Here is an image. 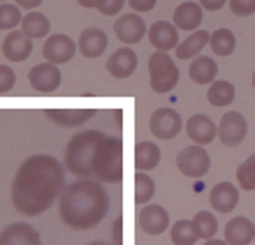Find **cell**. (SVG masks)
<instances>
[{
  "label": "cell",
  "mask_w": 255,
  "mask_h": 245,
  "mask_svg": "<svg viewBox=\"0 0 255 245\" xmlns=\"http://www.w3.org/2000/svg\"><path fill=\"white\" fill-rule=\"evenodd\" d=\"M65 190V169L51 155L23 160L12 183V204L21 215L35 218L51 208Z\"/></svg>",
  "instance_id": "obj_1"
},
{
  "label": "cell",
  "mask_w": 255,
  "mask_h": 245,
  "mask_svg": "<svg viewBox=\"0 0 255 245\" xmlns=\"http://www.w3.org/2000/svg\"><path fill=\"white\" fill-rule=\"evenodd\" d=\"M109 211V197L100 183L79 178L70 183L61 194V218L70 229L84 232L100 225Z\"/></svg>",
  "instance_id": "obj_2"
},
{
  "label": "cell",
  "mask_w": 255,
  "mask_h": 245,
  "mask_svg": "<svg viewBox=\"0 0 255 245\" xmlns=\"http://www.w3.org/2000/svg\"><path fill=\"white\" fill-rule=\"evenodd\" d=\"M105 139L100 130H84L74 134L65 148V166L77 178H93V155L98 144Z\"/></svg>",
  "instance_id": "obj_3"
},
{
  "label": "cell",
  "mask_w": 255,
  "mask_h": 245,
  "mask_svg": "<svg viewBox=\"0 0 255 245\" xmlns=\"http://www.w3.org/2000/svg\"><path fill=\"white\" fill-rule=\"evenodd\" d=\"M93 178L102 183H121L123 178V141L107 137L98 144L93 155Z\"/></svg>",
  "instance_id": "obj_4"
},
{
  "label": "cell",
  "mask_w": 255,
  "mask_h": 245,
  "mask_svg": "<svg viewBox=\"0 0 255 245\" xmlns=\"http://www.w3.org/2000/svg\"><path fill=\"white\" fill-rule=\"evenodd\" d=\"M148 72H151V88L155 93H169L179 83V67L165 51H155L148 58Z\"/></svg>",
  "instance_id": "obj_5"
},
{
  "label": "cell",
  "mask_w": 255,
  "mask_h": 245,
  "mask_svg": "<svg viewBox=\"0 0 255 245\" xmlns=\"http://www.w3.org/2000/svg\"><path fill=\"white\" fill-rule=\"evenodd\" d=\"M176 166L188 178H202L209 171V166H211V158L202 146L193 144V146H186L176 155Z\"/></svg>",
  "instance_id": "obj_6"
},
{
  "label": "cell",
  "mask_w": 255,
  "mask_h": 245,
  "mask_svg": "<svg viewBox=\"0 0 255 245\" xmlns=\"http://www.w3.org/2000/svg\"><path fill=\"white\" fill-rule=\"evenodd\" d=\"M181 113L174 111V109H169V106H162V109H155L151 113V120H148V127H151V132L153 137L162 141H169L174 139L176 134L181 132Z\"/></svg>",
  "instance_id": "obj_7"
},
{
  "label": "cell",
  "mask_w": 255,
  "mask_h": 245,
  "mask_svg": "<svg viewBox=\"0 0 255 245\" xmlns=\"http://www.w3.org/2000/svg\"><path fill=\"white\" fill-rule=\"evenodd\" d=\"M246 132H249V125H246V118L239 111H228L218 123V139L228 148L239 146L246 139Z\"/></svg>",
  "instance_id": "obj_8"
},
{
  "label": "cell",
  "mask_w": 255,
  "mask_h": 245,
  "mask_svg": "<svg viewBox=\"0 0 255 245\" xmlns=\"http://www.w3.org/2000/svg\"><path fill=\"white\" fill-rule=\"evenodd\" d=\"M134 222H137V229L144 232L146 236H158V234H162L169 227V213L162 206L148 204L144 208H139Z\"/></svg>",
  "instance_id": "obj_9"
},
{
  "label": "cell",
  "mask_w": 255,
  "mask_h": 245,
  "mask_svg": "<svg viewBox=\"0 0 255 245\" xmlns=\"http://www.w3.org/2000/svg\"><path fill=\"white\" fill-rule=\"evenodd\" d=\"M28 83L42 95H51L54 90H58L61 86V70L51 63H42V65H35L30 72H28Z\"/></svg>",
  "instance_id": "obj_10"
},
{
  "label": "cell",
  "mask_w": 255,
  "mask_h": 245,
  "mask_svg": "<svg viewBox=\"0 0 255 245\" xmlns=\"http://www.w3.org/2000/svg\"><path fill=\"white\" fill-rule=\"evenodd\" d=\"M74 51H77L74 42L70 40L67 35H61V33L51 35V37L44 42V49H42L47 63H51V65H63L67 60H72Z\"/></svg>",
  "instance_id": "obj_11"
},
{
  "label": "cell",
  "mask_w": 255,
  "mask_h": 245,
  "mask_svg": "<svg viewBox=\"0 0 255 245\" xmlns=\"http://www.w3.org/2000/svg\"><path fill=\"white\" fill-rule=\"evenodd\" d=\"M0 245H42V241L28 222H14L0 232Z\"/></svg>",
  "instance_id": "obj_12"
},
{
  "label": "cell",
  "mask_w": 255,
  "mask_h": 245,
  "mask_svg": "<svg viewBox=\"0 0 255 245\" xmlns=\"http://www.w3.org/2000/svg\"><path fill=\"white\" fill-rule=\"evenodd\" d=\"M186 132H188L190 141H195L197 146H207V144H211V141L216 139L218 127H216V123L209 118V116L195 113L193 118L186 123Z\"/></svg>",
  "instance_id": "obj_13"
},
{
  "label": "cell",
  "mask_w": 255,
  "mask_h": 245,
  "mask_svg": "<svg viewBox=\"0 0 255 245\" xmlns=\"http://www.w3.org/2000/svg\"><path fill=\"white\" fill-rule=\"evenodd\" d=\"M116 37L123 42V44H137V42L144 37L146 33V26H144V19L139 14H123L121 19L114 23Z\"/></svg>",
  "instance_id": "obj_14"
},
{
  "label": "cell",
  "mask_w": 255,
  "mask_h": 245,
  "mask_svg": "<svg viewBox=\"0 0 255 245\" xmlns=\"http://www.w3.org/2000/svg\"><path fill=\"white\" fill-rule=\"evenodd\" d=\"M148 40L158 51L167 53L169 49L179 47V28L167 21H155L153 26L148 28Z\"/></svg>",
  "instance_id": "obj_15"
},
{
  "label": "cell",
  "mask_w": 255,
  "mask_h": 245,
  "mask_svg": "<svg viewBox=\"0 0 255 245\" xmlns=\"http://www.w3.org/2000/svg\"><path fill=\"white\" fill-rule=\"evenodd\" d=\"M33 51V40L28 37L26 33H21V30H14L5 37L2 42V53L7 56V60H12V63H21V60H26Z\"/></svg>",
  "instance_id": "obj_16"
},
{
  "label": "cell",
  "mask_w": 255,
  "mask_h": 245,
  "mask_svg": "<svg viewBox=\"0 0 255 245\" xmlns=\"http://www.w3.org/2000/svg\"><path fill=\"white\" fill-rule=\"evenodd\" d=\"M209 201H211V208L223 213V215L232 213L239 204V190L232 183H218L209 194Z\"/></svg>",
  "instance_id": "obj_17"
},
{
  "label": "cell",
  "mask_w": 255,
  "mask_h": 245,
  "mask_svg": "<svg viewBox=\"0 0 255 245\" xmlns=\"http://www.w3.org/2000/svg\"><path fill=\"white\" fill-rule=\"evenodd\" d=\"M137 67V53L132 49H119L109 56L107 60V72L114 79H128Z\"/></svg>",
  "instance_id": "obj_18"
},
{
  "label": "cell",
  "mask_w": 255,
  "mask_h": 245,
  "mask_svg": "<svg viewBox=\"0 0 255 245\" xmlns=\"http://www.w3.org/2000/svg\"><path fill=\"white\" fill-rule=\"evenodd\" d=\"M253 239H255V225L249 218H232L225 225L228 245H249Z\"/></svg>",
  "instance_id": "obj_19"
},
{
  "label": "cell",
  "mask_w": 255,
  "mask_h": 245,
  "mask_svg": "<svg viewBox=\"0 0 255 245\" xmlns=\"http://www.w3.org/2000/svg\"><path fill=\"white\" fill-rule=\"evenodd\" d=\"M107 35L102 33L100 28H86L84 33H81L79 37V51L86 56V58H98V56H102L105 53V49H107Z\"/></svg>",
  "instance_id": "obj_20"
},
{
  "label": "cell",
  "mask_w": 255,
  "mask_h": 245,
  "mask_svg": "<svg viewBox=\"0 0 255 245\" xmlns=\"http://www.w3.org/2000/svg\"><path fill=\"white\" fill-rule=\"evenodd\" d=\"M47 116L61 127H77L84 125L95 116L93 109H49Z\"/></svg>",
  "instance_id": "obj_21"
},
{
  "label": "cell",
  "mask_w": 255,
  "mask_h": 245,
  "mask_svg": "<svg viewBox=\"0 0 255 245\" xmlns=\"http://www.w3.org/2000/svg\"><path fill=\"white\" fill-rule=\"evenodd\" d=\"M202 23V7L200 2H181L174 9V26L179 30H197Z\"/></svg>",
  "instance_id": "obj_22"
},
{
  "label": "cell",
  "mask_w": 255,
  "mask_h": 245,
  "mask_svg": "<svg viewBox=\"0 0 255 245\" xmlns=\"http://www.w3.org/2000/svg\"><path fill=\"white\" fill-rule=\"evenodd\" d=\"M190 79L200 86H207V83H214L216 74H218V65H216L214 58L209 56H197V58L190 63Z\"/></svg>",
  "instance_id": "obj_23"
},
{
  "label": "cell",
  "mask_w": 255,
  "mask_h": 245,
  "mask_svg": "<svg viewBox=\"0 0 255 245\" xmlns=\"http://www.w3.org/2000/svg\"><path fill=\"white\" fill-rule=\"evenodd\" d=\"M160 162V148L151 141H139L134 146V166L137 171H151Z\"/></svg>",
  "instance_id": "obj_24"
},
{
  "label": "cell",
  "mask_w": 255,
  "mask_h": 245,
  "mask_svg": "<svg viewBox=\"0 0 255 245\" xmlns=\"http://www.w3.org/2000/svg\"><path fill=\"white\" fill-rule=\"evenodd\" d=\"M209 37H211V35H209L207 30H193V35H190L188 40H183L181 44L174 49V51H176V58H179V60L197 58L202 49L209 44Z\"/></svg>",
  "instance_id": "obj_25"
},
{
  "label": "cell",
  "mask_w": 255,
  "mask_h": 245,
  "mask_svg": "<svg viewBox=\"0 0 255 245\" xmlns=\"http://www.w3.org/2000/svg\"><path fill=\"white\" fill-rule=\"evenodd\" d=\"M21 33H26L30 40H40L47 37L49 33V19L42 12H28L21 19Z\"/></svg>",
  "instance_id": "obj_26"
},
{
  "label": "cell",
  "mask_w": 255,
  "mask_h": 245,
  "mask_svg": "<svg viewBox=\"0 0 255 245\" xmlns=\"http://www.w3.org/2000/svg\"><path fill=\"white\" fill-rule=\"evenodd\" d=\"M207 99L209 104L214 106H228L235 102V86L230 83V81H214L207 90Z\"/></svg>",
  "instance_id": "obj_27"
},
{
  "label": "cell",
  "mask_w": 255,
  "mask_h": 245,
  "mask_svg": "<svg viewBox=\"0 0 255 245\" xmlns=\"http://www.w3.org/2000/svg\"><path fill=\"white\" fill-rule=\"evenodd\" d=\"M209 47H211V51H214L216 56H230L237 47V37L230 28H221V30H216V33L209 37Z\"/></svg>",
  "instance_id": "obj_28"
},
{
  "label": "cell",
  "mask_w": 255,
  "mask_h": 245,
  "mask_svg": "<svg viewBox=\"0 0 255 245\" xmlns=\"http://www.w3.org/2000/svg\"><path fill=\"white\" fill-rule=\"evenodd\" d=\"M155 194V183L146 171H137L134 173V204L144 206L148 204Z\"/></svg>",
  "instance_id": "obj_29"
},
{
  "label": "cell",
  "mask_w": 255,
  "mask_h": 245,
  "mask_svg": "<svg viewBox=\"0 0 255 245\" xmlns=\"http://www.w3.org/2000/svg\"><path fill=\"white\" fill-rule=\"evenodd\" d=\"M193 227H195V232H197V236H200V239L209 241V239H214L216 232H218V220H216L214 213L200 211L193 218Z\"/></svg>",
  "instance_id": "obj_30"
},
{
  "label": "cell",
  "mask_w": 255,
  "mask_h": 245,
  "mask_svg": "<svg viewBox=\"0 0 255 245\" xmlns=\"http://www.w3.org/2000/svg\"><path fill=\"white\" fill-rule=\"evenodd\" d=\"M197 232L193 227V220H179L172 225V243L174 245H195L197 243Z\"/></svg>",
  "instance_id": "obj_31"
},
{
  "label": "cell",
  "mask_w": 255,
  "mask_h": 245,
  "mask_svg": "<svg viewBox=\"0 0 255 245\" xmlns=\"http://www.w3.org/2000/svg\"><path fill=\"white\" fill-rule=\"evenodd\" d=\"M237 183L242 190H255V153L237 166Z\"/></svg>",
  "instance_id": "obj_32"
},
{
  "label": "cell",
  "mask_w": 255,
  "mask_h": 245,
  "mask_svg": "<svg viewBox=\"0 0 255 245\" xmlns=\"http://www.w3.org/2000/svg\"><path fill=\"white\" fill-rule=\"evenodd\" d=\"M21 7L16 5H7V2H0V30H12L14 26L21 23Z\"/></svg>",
  "instance_id": "obj_33"
},
{
  "label": "cell",
  "mask_w": 255,
  "mask_h": 245,
  "mask_svg": "<svg viewBox=\"0 0 255 245\" xmlns=\"http://www.w3.org/2000/svg\"><path fill=\"white\" fill-rule=\"evenodd\" d=\"M14 86H16V74H14V70L7 65H0V95L9 93Z\"/></svg>",
  "instance_id": "obj_34"
},
{
  "label": "cell",
  "mask_w": 255,
  "mask_h": 245,
  "mask_svg": "<svg viewBox=\"0 0 255 245\" xmlns=\"http://www.w3.org/2000/svg\"><path fill=\"white\" fill-rule=\"evenodd\" d=\"M123 5H126V0H98L95 9L105 14V16H114V14H119L123 9Z\"/></svg>",
  "instance_id": "obj_35"
},
{
  "label": "cell",
  "mask_w": 255,
  "mask_h": 245,
  "mask_svg": "<svg viewBox=\"0 0 255 245\" xmlns=\"http://www.w3.org/2000/svg\"><path fill=\"white\" fill-rule=\"evenodd\" d=\"M230 9L235 16H249L255 12V0H230Z\"/></svg>",
  "instance_id": "obj_36"
},
{
  "label": "cell",
  "mask_w": 255,
  "mask_h": 245,
  "mask_svg": "<svg viewBox=\"0 0 255 245\" xmlns=\"http://www.w3.org/2000/svg\"><path fill=\"white\" fill-rule=\"evenodd\" d=\"M128 5L134 9V14H146L155 7V0H128Z\"/></svg>",
  "instance_id": "obj_37"
},
{
  "label": "cell",
  "mask_w": 255,
  "mask_h": 245,
  "mask_svg": "<svg viewBox=\"0 0 255 245\" xmlns=\"http://www.w3.org/2000/svg\"><path fill=\"white\" fill-rule=\"evenodd\" d=\"M225 2H228V0H200V7H204L209 12H216V9H221Z\"/></svg>",
  "instance_id": "obj_38"
},
{
  "label": "cell",
  "mask_w": 255,
  "mask_h": 245,
  "mask_svg": "<svg viewBox=\"0 0 255 245\" xmlns=\"http://www.w3.org/2000/svg\"><path fill=\"white\" fill-rule=\"evenodd\" d=\"M40 2L42 0H16V7H21V9H35Z\"/></svg>",
  "instance_id": "obj_39"
},
{
  "label": "cell",
  "mask_w": 255,
  "mask_h": 245,
  "mask_svg": "<svg viewBox=\"0 0 255 245\" xmlns=\"http://www.w3.org/2000/svg\"><path fill=\"white\" fill-rule=\"evenodd\" d=\"M114 243L121 245V220H116L114 222Z\"/></svg>",
  "instance_id": "obj_40"
},
{
  "label": "cell",
  "mask_w": 255,
  "mask_h": 245,
  "mask_svg": "<svg viewBox=\"0 0 255 245\" xmlns=\"http://www.w3.org/2000/svg\"><path fill=\"white\" fill-rule=\"evenodd\" d=\"M77 2H79L81 7H86V9H91V7H95V2H98V0H77Z\"/></svg>",
  "instance_id": "obj_41"
},
{
  "label": "cell",
  "mask_w": 255,
  "mask_h": 245,
  "mask_svg": "<svg viewBox=\"0 0 255 245\" xmlns=\"http://www.w3.org/2000/svg\"><path fill=\"white\" fill-rule=\"evenodd\" d=\"M204 245H228V241H218V239H209Z\"/></svg>",
  "instance_id": "obj_42"
},
{
  "label": "cell",
  "mask_w": 255,
  "mask_h": 245,
  "mask_svg": "<svg viewBox=\"0 0 255 245\" xmlns=\"http://www.w3.org/2000/svg\"><path fill=\"white\" fill-rule=\"evenodd\" d=\"M88 245H107V243H88Z\"/></svg>",
  "instance_id": "obj_43"
},
{
  "label": "cell",
  "mask_w": 255,
  "mask_h": 245,
  "mask_svg": "<svg viewBox=\"0 0 255 245\" xmlns=\"http://www.w3.org/2000/svg\"><path fill=\"white\" fill-rule=\"evenodd\" d=\"M253 86H255V74H253Z\"/></svg>",
  "instance_id": "obj_44"
},
{
  "label": "cell",
  "mask_w": 255,
  "mask_h": 245,
  "mask_svg": "<svg viewBox=\"0 0 255 245\" xmlns=\"http://www.w3.org/2000/svg\"><path fill=\"white\" fill-rule=\"evenodd\" d=\"M0 2H5V0H0Z\"/></svg>",
  "instance_id": "obj_45"
},
{
  "label": "cell",
  "mask_w": 255,
  "mask_h": 245,
  "mask_svg": "<svg viewBox=\"0 0 255 245\" xmlns=\"http://www.w3.org/2000/svg\"><path fill=\"white\" fill-rule=\"evenodd\" d=\"M0 49H2V44H0Z\"/></svg>",
  "instance_id": "obj_46"
}]
</instances>
